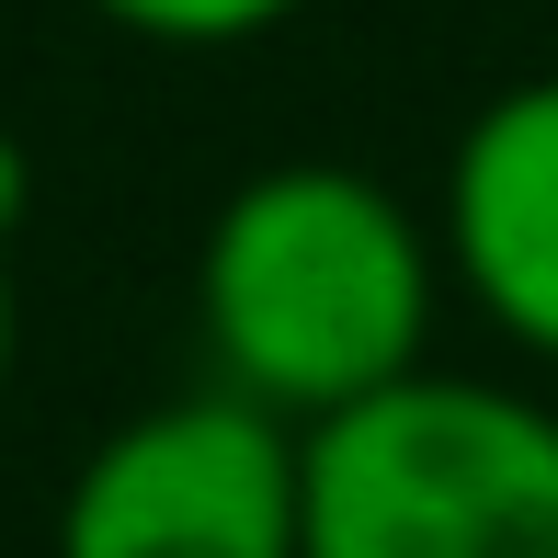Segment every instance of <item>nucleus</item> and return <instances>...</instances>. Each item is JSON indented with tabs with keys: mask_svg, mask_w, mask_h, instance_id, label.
Here are the masks:
<instances>
[{
	"mask_svg": "<svg viewBox=\"0 0 558 558\" xmlns=\"http://www.w3.org/2000/svg\"><path fill=\"white\" fill-rule=\"evenodd\" d=\"M308 558H558V411L411 365L296 422Z\"/></svg>",
	"mask_w": 558,
	"mask_h": 558,
	"instance_id": "nucleus-2",
	"label": "nucleus"
},
{
	"mask_svg": "<svg viewBox=\"0 0 558 558\" xmlns=\"http://www.w3.org/2000/svg\"><path fill=\"white\" fill-rule=\"evenodd\" d=\"M445 240L353 160H274L206 217L194 331L217 388L319 422L434 353Z\"/></svg>",
	"mask_w": 558,
	"mask_h": 558,
	"instance_id": "nucleus-1",
	"label": "nucleus"
},
{
	"mask_svg": "<svg viewBox=\"0 0 558 558\" xmlns=\"http://www.w3.org/2000/svg\"><path fill=\"white\" fill-rule=\"evenodd\" d=\"M23 217H35V148L0 125V251H12V228H23Z\"/></svg>",
	"mask_w": 558,
	"mask_h": 558,
	"instance_id": "nucleus-6",
	"label": "nucleus"
},
{
	"mask_svg": "<svg viewBox=\"0 0 558 558\" xmlns=\"http://www.w3.org/2000/svg\"><path fill=\"white\" fill-rule=\"evenodd\" d=\"M58 558H308L296 422L240 388H194L114 422L69 468Z\"/></svg>",
	"mask_w": 558,
	"mask_h": 558,
	"instance_id": "nucleus-3",
	"label": "nucleus"
},
{
	"mask_svg": "<svg viewBox=\"0 0 558 558\" xmlns=\"http://www.w3.org/2000/svg\"><path fill=\"white\" fill-rule=\"evenodd\" d=\"M12 342H23V319H12V274H0V388H12Z\"/></svg>",
	"mask_w": 558,
	"mask_h": 558,
	"instance_id": "nucleus-7",
	"label": "nucleus"
},
{
	"mask_svg": "<svg viewBox=\"0 0 558 558\" xmlns=\"http://www.w3.org/2000/svg\"><path fill=\"white\" fill-rule=\"evenodd\" d=\"M434 240H445V286H468V308L501 342L558 365V69L490 92L456 125Z\"/></svg>",
	"mask_w": 558,
	"mask_h": 558,
	"instance_id": "nucleus-4",
	"label": "nucleus"
},
{
	"mask_svg": "<svg viewBox=\"0 0 558 558\" xmlns=\"http://www.w3.org/2000/svg\"><path fill=\"white\" fill-rule=\"evenodd\" d=\"M81 12H104L137 46H251L274 23H296L308 0H81Z\"/></svg>",
	"mask_w": 558,
	"mask_h": 558,
	"instance_id": "nucleus-5",
	"label": "nucleus"
}]
</instances>
